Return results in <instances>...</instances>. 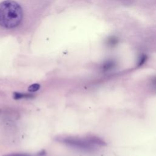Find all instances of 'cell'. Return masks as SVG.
<instances>
[{
    "label": "cell",
    "instance_id": "5",
    "mask_svg": "<svg viewBox=\"0 0 156 156\" xmlns=\"http://www.w3.org/2000/svg\"><path fill=\"white\" fill-rule=\"evenodd\" d=\"M40 88V85L38 83H33L28 87V91L30 92H35L38 91Z\"/></svg>",
    "mask_w": 156,
    "mask_h": 156
},
{
    "label": "cell",
    "instance_id": "6",
    "mask_svg": "<svg viewBox=\"0 0 156 156\" xmlns=\"http://www.w3.org/2000/svg\"><path fill=\"white\" fill-rule=\"evenodd\" d=\"M146 59V56L145 55H142L140 58V60L138 62V65L140 66V65H143V63H144Z\"/></svg>",
    "mask_w": 156,
    "mask_h": 156
},
{
    "label": "cell",
    "instance_id": "4",
    "mask_svg": "<svg viewBox=\"0 0 156 156\" xmlns=\"http://www.w3.org/2000/svg\"><path fill=\"white\" fill-rule=\"evenodd\" d=\"M114 66H115V63L112 60H108L104 63V65H102V69L104 71H107L113 68Z\"/></svg>",
    "mask_w": 156,
    "mask_h": 156
},
{
    "label": "cell",
    "instance_id": "1",
    "mask_svg": "<svg viewBox=\"0 0 156 156\" xmlns=\"http://www.w3.org/2000/svg\"><path fill=\"white\" fill-rule=\"evenodd\" d=\"M23 11L21 6L13 0H5L0 3V26L6 29L18 26L22 21Z\"/></svg>",
    "mask_w": 156,
    "mask_h": 156
},
{
    "label": "cell",
    "instance_id": "2",
    "mask_svg": "<svg viewBox=\"0 0 156 156\" xmlns=\"http://www.w3.org/2000/svg\"><path fill=\"white\" fill-rule=\"evenodd\" d=\"M56 140L60 143L85 151H93L96 146H102L105 144L101 139L94 136L85 138L76 136H60Z\"/></svg>",
    "mask_w": 156,
    "mask_h": 156
},
{
    "label": "cell",
    "instance_id": "7",
    "mask_svg": "<svg viewBox=\"0 0 156 156\" xmlns=\"http://www.w3.org/2000/svg\"><path fill=\"white\" fill-rule=\"evenodd\" d=\"M3 156H30L28 154H22V153H16V154H7Z\"/></svg>",
    "mask_w": 156,
    "mask_h": 156
},
{
    "label": "cell",
    "instance_id": "8",
    "mask_svg": "<svg viewBox=\"0 0 156 156\" xmlns=\"http://www.w3.org/2000/svg\"><path fill=\"white\" fill-rule=\"evenodd\" d=\"M152 85L154 87H156V77L152 80Z\"/></svg>",
    "mask_w": 156,
    "mask_h": 156
},
{
    "label": "cell",
    "instance_id": "3",
    "mask_svg": "<svg viewBox=\"0 0 156 156\" xmlns=\"http://www.w3.org/2000/svg\"><path fill=\"white\" fill-rule=\"evenodd\" d=\"M13 97L15 99L18 100V99H21L33 98L34 97V95L32 94H29V93L14 92L13 94Z\"/></svg>",
    "mask_w": 156,
    "mask_h": 156
}]
</instances>
